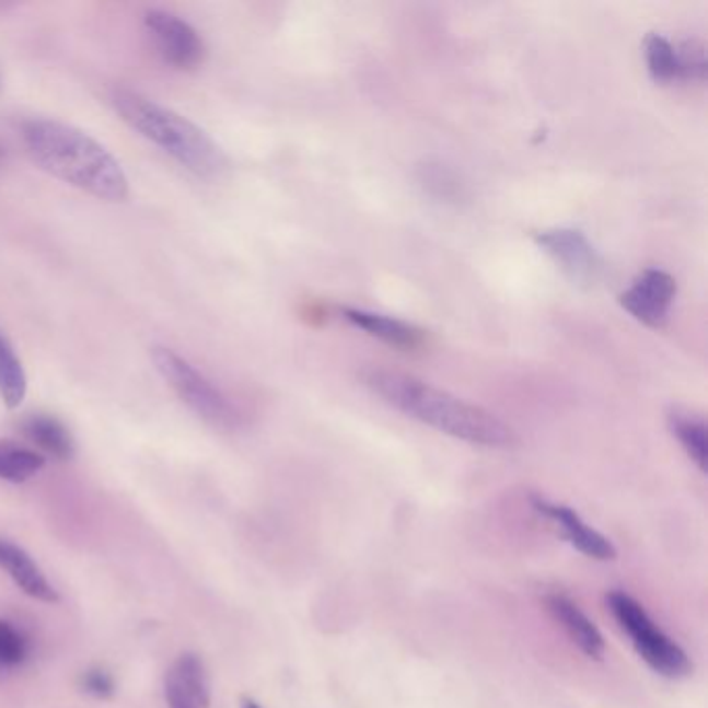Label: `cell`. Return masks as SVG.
Returning a JSON list of instances; mask_svg holds the SVG:
<instances>
[{"label":"cell","instance_id":"1","mask_svg":"<svg viewBox=\"0 0 708 708\" xmlns=\"http://www.w3.org/2000/svg\"><path fill=\"white\" fill-rule=\"evenodd\" d=\"M364 385L383 402L393 405L425 425L466 441L472 445L509 449L518 445V437L495 414L478 405L466 404L446 391L388 368H368L362 372Z\"/></svg>","mask_w":708,"mask_h":708},{"label":"cell","instance_id":"17","mask_svg":"<svg viewBox=\"0 0 708 708\" xmlns=\"http://www.w3.org/2000/svg\"><path fill=\"white\" fill-rule=\"evenodd\" d=\"M645 53H647L648 71H650L652 80L657 83L680 81L677 50L668 38H663L659 34H650L645 42Z\"/></svg>","mask_w":708,"mask_h":708},{"label":"cell","instance_id":"2","mask_svg":"<svg viewBox=\"0 0 708 708\" xmlns=\"http://www.w3.org/2000/svg\"><path fill=\"white\" fill-rule=\"evenodd\" d=\"M21 140L30 156L53 177L104 202L127 200L129 179L121 162L78 127L50 119H32L23 123Z\"/></svg>","mask_w":708,"mask_h":708},{"label":"cell","instance_id":"8","mask_svg":"<svg viewBox=\"0 0 708 708\" xmlns=\"http://www.w3.org/2000/svg\"><path fill=\"white\" fill-rule=\"evenodd\" d=\"M677 293L675 279L659 268H647L622 295L619 304L638 323L659 328L668 323L669 310Z\"/></svg>","mask_w":708,"mask_h":708},{"label":"cell","instance_id":"7","mask_svg":"<svg viewBox=\"0 0 708 708\" xmlns=\"http://www.w3.org/2000/svg\"><path fill=\"white\" fill-rule=\"evenodd\" d=\"M536 242L576 285L592 287L605 272L596 247L578 229L543 231L536 235Z\"/></svg>","mask_w":708,"mask_h":708},{"label":"cell","instance_id":"11","mask_svg":"<svg viewBox=\"0 0 708 708\" xmlns=\"http://www.w3.org/2000/svg\"><path fill=\"white\" fill-rule=\"evenodd\" d=\"M547 608L550 615L566 629L571 642L580 648L588 659L601 661L605 654V638L599 628L592 624L582 608L564 594L547 596Z\"/></svg>","mask_w":708,"mask_h":708},{"label":"cell","instance_id":"24","mask_svg":"<svg viewBox=\"0 0 708 708\" xmlns=\"http://www.w3.org/2000/svg\"><path fill=\"white\" fill-rule=\"evenodd\" d=\"M0 88H2V71H0Z\"/></svg>","mask_w":708,"mask_h":708},{"label":"cell","instance_id":"9","mask_svg":"<svg viewBox=\"0 0 708 708\" xmlns=\"http://www.w3.org/2000/svg\"><path fill=\"white\" fill-rule=\"evenodd\" d=\"M532 506L538 513H543L545 518L553 520L557 526L561 527L567 543L571 547L578 548L580 553H584L590 559L613 561L617 557V548L613 547V543L608 541L607 536H603L599 530L588 526L587 522L573 509L550 503L543 497H532Z\"/></svg>","mask_w":708,"mask_h":708},{"label":"cell","instance_id":"22","mask_svg":"<svg viewBox=\"0 0 708 708\" xmlns=\"http://www.w3.org/2000/svg\"><path fill=\"white\" fill-rule=\"evenodd\" d=\"M164 698L169 708H204L171 671L164 677Z\"/></svg>","mask_w":708,"mask_h":708},{"label":"cell","instance_id":"15","mask_svg":"<svg viewBox=\"0 0 708 708\" xmlns=\"http://www.w3.org/2000/svg\"><path fill=\"white\" fill-rule=\"evenodd\" d=\"M25 393H27V376L20 356L15 353L9 337L0 328V397L9 409H15L23 404Z\"/></svg>","mask_w":708,"mask_h":708},{"label":"cell","instance_id":"10","mask_svg":"<svg viewBox=\"0 0 708 708\" xmlns=\"http://www.w3.org/2000/svg\"><path fill=\"white\" fill-rule=\"evenodd\" d=\"M0 569L20 587L23 594L42 601V603H59V594L48 582L38 564L30 557L27 550L0 538Z\"/></svg>","mask_w":708,"mask_h":708},{"label":"cell","instance_id":"23","mask_svg":"<svg viewBox=\"0 0 708 708\" xmlns=\"http://www.w3.org/2000/svg\"><path fill=\"white\" fill-rule=\"evenodd\" d=\"M242 708H263L256 700H252V698H243L242 700Z\"/></svg>","mask_w":708,"mask_h":708},{"label":"cell","instance_id":"3","mask_svg":"<svg viewBox=\"0 0 708 708\" xmlns=\"http://www.w3.org/2000/svg\"><path fill=\"white\" fill-rule=\"evenodd\" d=\"M113 106L123 121L200 179H219L229 159L196 123L131 90H115Z\"/></svg>","mask_w":708,"mask_h":708},{"label":"cell","instance_id":"4","mask_svg":"<svg viewBox=\"0 0 708 708\" xmlns=\"http://www.w3.org/2000/svg\"><path fill=\"white\" fill-rule=\"evenodd\" d=\"M152 362L159 370L164 383L171 386L183 404L187 405L206 425L235 430L242 425V416L235 405L229 402L219 386L212 385L202 372L182 358L171 347L156 345L152 349Z\"/></svg>","mask_w":708,"mask_h":708},{"label":"cell","instance_id":"6","mask_svg":"<svg viewBox=\"0 0 708 708\" xmlns=\"http://www.w3.org/2000/svg\"><path fill=\"white\" fill-rule=\"evenodd\" d=\"M143 23L166 65L179 71H194L202 65L206 46L191 23L162 9H150Z\"/></svg>","mask_w":708,"mask_h":708},{"label":"cell","instance_id":"19","mask_svg":"<svg viewBox=\"0 0 708 708\" xmlns=\"http://www.w3.org/2000/svg\"><path fill=\"white\" fill-rule=\"evenodd\" d=\"M169 671L196 696L204 708L210 707V680L202 661L196 654H182Z\"/></svg>","mask_w":708,"mask_h":708},{"label":"cell","instance_id":"21","mask_svg":"<svg viewBox=\"0 0 708 708\" xmlns=\"http://www.w3.org/2000/svg\"><path fill=\"white\" fill-rule=\"evenodd\" d=\"M81 688L85 694L106 700L115 694V682L104 669H90L81 677Z\"/></svg>","mask_w":708,"mask_h":708},{"label":"cell","instance_id":"18","mask_svg":"<svg viewBox=\"0 0 708 708\" xmlns=\"http://www.w3.org/2000/svg\"><path fill=\"white\" fill-rule=\"evenodd\" d=\"M32 652L30 638L15 624L0 619V671L20 669Z\"/></svg>","mask_w":708,"mask_h":708},{"label":"cell","instance_id":"20","mask_svg":"<svg viewBox=\"0 0 708 708\" xmlns=\"http://www.w3.org/2000/svg\"><path fill=\"white\" fill-rule=\"evenodd\" d=\"M680 61V80H707V48L700 40H684L675 46Z\"/></svg>","mask_w":708,"mask_h":708},{"label":"cell","instance_id":"5","mask_svg":"<svg viewBox=\"0 0 708 708\" xmlns=\"http://www.w3.org/2000/svg\"><path fill=\"white\" fill-rule=\"evenodd\" d=\"M607 605L648 668L669 680L688 675L692 665L686 650L654 626L638 601H634L626 592H611Z\"/></svg>","mask_w":708,"mask_h":708},{"label":"cell","instance_id":"12","mask_svg":"<svg viewBox=\"0 0 708 708\" xmlns=\"http://www.w3.org/2000/svg\"><path fill=\"white\" fill-rule=\"evenodd\" d=\"M341 316L356 328H362L368 335L385 341V344L399 347V349H418L426 341L425 330L416 328L414 324L404 323L399 318H391L385 314L358 310V307H344Z\"/></svg>","mask_w":708,"mask_h":708},{"label":"cell","instance_id":"13","mask_svg":"<svg viewBox=\"0 0 708 708\" xmlns=\"http://www.w3.org/2000/svg\"><path fill=\"white\" fill-rule=\"evenodd\" d=\"M23 437L42 453L57 457V460H71L76 455V441L69 428L48 414H32L20 425Z\"/></svg>","mask_w":708,"mask_h":708},{"label":"cell","instance_id":"16","mask_svg":"<svg viewBox=\"0 0 708 708\" xmlns=\"http://www.w3.org/2000/svg\"><path fill=\"white\" fill-rule=\"evenodd\" d=\"M44 466L46 457L40 455V451L13 441H0V480L20 485L34 478Z\"/></svg>","mask_w":708,"mask_h":708},{"label":"cell","instance_id":"14","mask_svg":"<svg viewBox=\"0 0 708 708\" xmlns=\"http://www.w3.org/2000/svg\"><path fill=\"white\" fill-rule=\"evenodd\" d=\"M669 430L680 441V445L684 446V451L698 469L707 472L708 439L705 420L689 411L673 409L669 414Z\"/></svg>","mask_w":708,"mask_h":708}]
</instances>
